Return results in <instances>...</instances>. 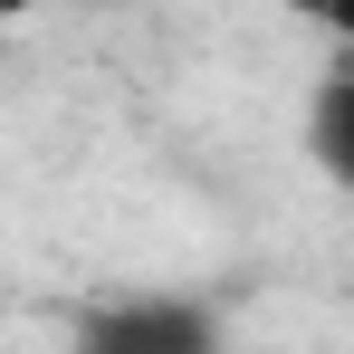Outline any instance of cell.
<instances>
[{
	"label": "cell",
	"instance_id": "1",
	"mask_svg": "<svg viewBox=\"0 0 354 354\" xmlns=\"http://www.w3.org/2000/svg\"><path fill=\"white\" fill-rule=\"evenodd\" d=\"M67 354H221V316L201 297H106L77 316Z\"/></svg>",
	"mask_w": 354,
	"mask_h": 354
},
{
	"label": "cell",
	"instance_id": "2",
	"mask_svg": "<svg viewBox=\"0 0 354 354\" xmlns=\"http://www.w3.org/2000/svg\"><path fill=\"white\" fill-rule=\"evenodd\" d=\"M306 153H316V173L354 201V58H335L316 77V96H306Z\"/></svg>",
	"mask_w": 354,
	"mask_h": 354
}]
</instances>
